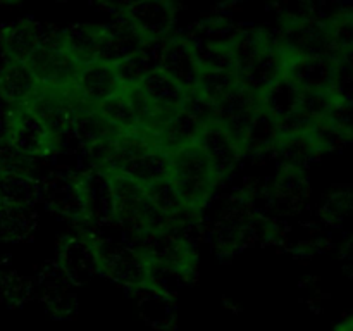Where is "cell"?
<instances>
[{"label":"cell","mask_w":353,"mask_h":331,"mask_svg":"<svg viewBox=\"0 0 353 331\" xmlns=\"http://www.w3.org/2000/svg\"><path fill=\"white\" fill-rule=\"evenodd\" d=\"M168 181L186 214H196L207 207L221 178L199 141H192L169 152Z\"/></svg>","instance_id":"cell-1"},{"label":"cell","mask_w":353,"mask_h":331,"mask_svg":"<svg viewBox=\"0 0 353 331\" xmlns=\"http://www.w3.org/2000/svg\"><path fill=\"white\" fill-rule=\"evenodd\" d=\"M97 271L128 290L154 286V265L134 243L97 240Z\"/></svg>","instance_id":"cell-2"},{"label":"cell","mask_w":353,"mask_h":331,"mask_svg":"<svg viewBox=\"0 0 353 331\" xmlns=\"http://www.w3.org/2000/svg\"><path fill=\"white\" fill-rule=\"evenodd\" d=\"M2 137L30 159L47 157L61 147V140L28 107L10 109Z\"/></svg>","instance_id":"cell-3"},{"label":"cell","mask_w":353,"mask_h":331,"mask_svg":"<svg viewBox=\"0 0 353 331\" xmlns=\"http://www.w3.org/2000/svg\"><path fill=\"white\" fill-rule=\"evenodd\" d=\"M124 88L126 85L121 78L117 66L103 61L92 62L79 69L78 76L72 83L76 97L90 107H97L121 95Z\"/></svg>","instance_id":"cell-4"},{"label":"cell","mask_w":353,"mask_h":331,"mask_svg":"<svg viewBox=\"0 0 353 331\" xmlns=\"http://www.w3.org/2000/svg\"><path fill=\"white\" fill-rule=\"evenodd\" d=\"M40 199L48 209L71 219L85 221L81 174H54L40 183Z\"/></svg>","instance_id":"cell-5"},{"label":"cell","mask_w":353,"mask_h":331,"mask_svg":"<svg viewBox=\"0 0 353 331\" xmlns=\"http://www.w3.org/2000/svg\"><path fill=\"white\" fill-rule=\"evenodd\" d=\"M137 88L152 109L161 114L165 121L185 109L190 100V93L185 92L172 78L161 69H154L137 83Z\"/></svg>","instance_id":"cell-6"},{"label":"cell","mask_w":353,"mask_h":331,"mask_svg":"<svg viewBox=\"0 0 353 331\" xmlns=\"http://www.w3.org/2000/svg\"><path fill=\"white\" fill-rule=\"evenodd\" d=\"M259 107H261L259 97L240 85L226 100L214 107L212 119H216L243 147L245 134H247Z\"/></svg>","instance_id":"cell-7"},{"label":"cell","mask_w":353,"mask_h":331,"mask_svg":"<svg viewBox=\"0 0 353 331\" xmlns=\"http://www.w3.org/2000/svg\"><path fill=\"white\" fill-rule=\"evenodd\" d=\"M196 141L203 148L221 179L226 178L236 168L238 161L245 154L243 147L212 117L203 123Z\"/></svg>","instance_id":"cell-8"},{"label":"cell","mask_w":353,"mask_h":331,"mask_svg":"<svg viewBox=\"0 0 353 331\" xmlns=\"http://www.w3.org/2000/svg\"><path fill=\"white\" fill-rule=\"evenodd\" d=\"M40 88V81L24 62H7L0 69V100L10 109L26 107Z\"/></svg>","instance_id":"cell-9"},{"label":"cell","mask_w":353,"mask_h":331,"mask_svg":"<svg viewBox=\"0 0 353 331\" xmlns=\"http://www.w3.org/2000/svg\"><path fill=\"white\" fill-rule=\"evenodd\" d=\"M161 71L174 79L185 92L193 95L203 71L202 62L196 59L193 50L183 43H174L165 48L161 57Z\"/></svg>","instance_id":"cell-10"},{"label":"cell","mask_w":353,"mask_h":331,"mask_svg":"<svg viewBox=\"0 0 353 331\" xmlns=\"http://www.w3.org/2000/svg\"><path fill=\"white\" fill-rule=\"evenodd\" d=\"M62 271L68 278H88V274L97 271V247L95 237L79 233L69 237L61 248Z\"/></svg>","instance_id":"cell-11"},{"label":"cell","mask_w":353,"mask_h":331,"mask_svg":"<svg viewBox=\"0 0 353 331\" xmlns=\"http://www.w3.org/2000/svg\"><path fill=\"white\" fill-rule=\"evenodd\" d=\"M238 86H240V79H238L236 71L230 68L210 66V68H203L193 97L214 109L223 100H226Z\"/></svg>","instance_id":"cell-12"},{"label":"cell","mask_w":353,"mask_h":331,"mask_svg":"<svg viewBox=\"0 0 353 331\" xmlns=\"http://www.w3.org/2000/svg\"><path fill=\"white\" fill-rule=\"evenodd\" d=\"M33 219L30 207L0 202V240L17 241L30 233Z\"/></svg>","instance_id":"cell-13"},{"label":"cell","mask_w":353,"mask_h":331,"mask_svg":"<svg viewBox=\"0 0 353 331\" xmlns=\"http://www.w3.org/2000/svg\"><path fill=\"white\" fill-rule=\"evenodd\" d=\"M33 159L26 157L12 147L3 137H0V179L31 178Z\"/></svg>","instance_id":"cell-14"}]
</instances>
